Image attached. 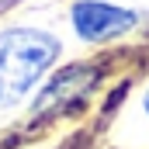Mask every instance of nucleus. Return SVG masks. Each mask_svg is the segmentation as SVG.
<instances>
[{
	"mask_svg": "<svg viewBox=\"0 0 149 149\" xmlns=\"http://www.w3.org/2000/svg\"><path fill=\"white\" fill-rule=\"evenodd\" d=\"M63 56V42L31 24L0 31V111L21 104Z\"/></svg>",
	"mask_w": 149,
	"mask_h": 149,
	"instance_id": "f257e3e1",
	"label": "nucleus"
},
{
	"mask_svg": "<svg viewBox=\"0 0 149 149\" xmlns=\"http://www.w3.org/2000/svg\"><path fill=\"white\" fill-rule=\"evenodd\" d=\"M70 24L80 42L101 45V42H114V38L128 35L139 24V14L128 7L108 3V0H76L70 7Z\"/></svg>",
	"mask_w": 149,
	"mask_h": 149,
	"instance_id": "f03ea898",
	"label": "nucleus"
},
{
	"mask_svg": "<svg viewBox=\"0 0 149 149\" xmlns=\"http://www.w3.org/2000/svg\"><path fill=\"white\" fill-rule=\"evenodd\" d=\"M101 70L94 63H76V66H66L59 73H52V80L42 87V94L35 97V118H45V114H59L70 111L76 104H83V97L94 90Z\"/></svg>",
	"mask_w": 149,
	"mask_h": 149,
	"instance_id": "7ed1b4c3",
	"label": "nucleus"
},
{
	"mask_svg": "<svg viewBox=\"0 0 149 149\" xmlns=\"http://www.w3.org/2000/svg\"><path fill=\"white\" fill-rule=\"evenodd\" d=\"M142 111L149 114V90H146V94H142Z\"/></svg>",
	"mask_w": 149,
	"mask_h": 149,
	"instance_id": "20e7f679",
	"label": "nucleus"
}]
</instances>
